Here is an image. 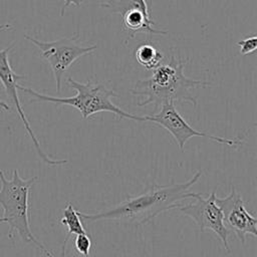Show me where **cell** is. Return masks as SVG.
<instances>
[{
    "label": "cell",
    "instance_id": "19",
    "mask_svg": "<svg viewBox=\"0 0 257 257\" xmlns=\"http://www.w3.org/2000/svg\"><path fill=\"white\" fill-rule=\"evenodd\" d=\"M0 108H2V109H4V110H7V111H10L11 109H10V106L4 101V100H2V99H0Z\"/></svg>",
    "mask_w": 257,
    "mask_h": 257
},
{
    "label": "cell",
    "instance_id": "8",
    "mask_svg": "<svg viewBox=\"0 0 257 257\" xmlns=\"http://www.w3.org/2000/svg\"><path fill=\"white\" fill-rule=\"evenodd\" d=\"M14 43H11L10 45H8L7 47L3 48L0 50V81L6 91L7 96L9 97V99L12 101L14 108L19 116V118L21 119L29 138L31 139L33 146L35 148V151L38 155V157L41 159V161L43 163H45L46 165L49 166H61L67 163V160H58V159H53L50 156H48L41 148L40 143L37 139V137L35 136L30 122L23 110L22 104L20 102V98L18 96V92H17V86L18 80L21 79H25V75L23 74H18L16 73L9 61V52L11 51V49L13 48Z\"/></svg>",
    "mask_w": 257,
    "mask_h": 257
},
{
    "label": "cell",
    "instance_id": "11",
    "mask_svg": "<svg viewBox=\"0 0 257 257\" xmlns=\"http://www.w3.org/2000/svg\"><path fill=\"white\" fill-rule=\"evenodd\" d=\"M135 58L147 70H154L162 63L164 54L153 44L144 43L135 50Z\"/></svg>",
    "mask_w": 257,
    "mask_h": 257
},
{
    "label": "cell",
    "instance_id": "15",
    "mask_svg": "<svg viewBox=\"0 0 257 257\" xmlns=\"http://www.w3.org/2000/svg\"><path fill=\"white\" fill-rule=\"evenodd\" d=\"M237 45L240 47V54L242 55L255 54L256 48H257V35L253 33L252 35H249L246 38L238 41Z\"/></svg>",
    "mask_w": 257,
    "mask_h": 257
},
{
    "label": "cell",
    "instance_id": "14",
    "mask_svg": "<svg viewBox=\"0 0 257 257\" xmlns=\"http://www.w3.org/2000/svg\"><path fill=\"white\" fill-rule=\"evenodd\" d=\"M74 247L78 254L83 257H90V249H91V239L86 234L76 235L74 240Z\"/></svg>",
    "mask_w": 257,
    "mask_h": 257
},
{
    "label": "cell",
    "instance_id": "10",
    "mask_svg": "<svg viewBox=\"0 0 257 257\" xmlns=\"http://www.w3.org/2000/svg\"><path fill=\"white\" fill-rule=\"evenodd\" d=\"M122 18V28L124 31L130 33L131 37H134L137 33H151V34H161L166 35L168 31L159 30L153 26L156 22L151 18V16H146L140 11L130 10L121 15Z\"/></svg>",
    "mask_w": 257,
    "mask_h": 257
},
{
    "label": "cell",
    "instance_id": "2",
    "mask_svg": "<svg viewBox=\"0 0 257 257\" xmlns=\"http://www.w3.org/2000/svg\"><path fill=\"white\" fill-rule=\"evenodd\" d=\"M186 64L187 61L172 54L168 62L161 63L153 70L150 78L138 80L134 88L131 89V93L138 96L137 105L153 104L154 113L168 102L187 101L196 107L197 98L193 95L192 90L209 87L212 83L187 77L184 73Z\"/></svg>",
    "mask_w": 257,
    "mask_h": 257
},
{
    "label": "cell",
    "instance_id": "18",
    "mask_svg": "<svg viewBox=\"0 0 257 257\" xmlns=\"http://www.w3.org/2000/svg\"><path fill=\"white\" fill-rule=\"evenodd\" d=\"M12 26L9 23H5V24H0V31H7V30H11Z\"/></svg>",
    "mask_w": 257,
    "mask_h": 257
},
{
    "label": "cell",
    "instance_id": "6",
    "mask_svg": "<svg viewBox=\"0 0 257 257\" xmlns=\"http://www.w3.org/2000/svg\"><path fill=\"white\" fill-rule=\"evenodd\" d=\"M146 120L153 121L156 124L167 130L172 137L175 139L178 144L180 150L183 152L186 143L194 137L206 138L210 141L216 142L222 145H228L230 147L240 146L243 143V140L239 138H223L217 137L213 135H209L204 132L197 131L193 126H191L185 118L180 114L178 109L176 108L175 102H168L161 106V108L153 114L145 115Z\"/></svg>",
    "mask_w": 257,
    "mask_h": 257
},
{
    "label": "cell",
    "instance_id": "3",
    "mask_svg": "<svg viewBox=\"0 0 257 257\" xmlns=\"http://www.w3.org/2000/svg\"><path fill=\"white\" fill-rule=\"evenodd\" d=\"M37 177L22 179L15 169L12 178L8 180L4 172L0 169V205L3 209V215L0 217V224L8 225V237L14 238L17 233L21 240L34 246L46 257H54L32 233L29 220V195L31 187L37 182Z\"/></svg>",
    "mask_w": 257,
    "mask_h": 257
},
{
    "label": "cell",
    "instance_id": "4",
    "mask_svg": "<svg viewBox=\"0 0 257 257\" xmlns=\"http://www.w3.org/2000/svg\"><path fill=\"white\" fill-rule=\"evenodd\" d=\"M68 85L76 90V94L70 97H55L35 91L31 87H25L18 84L17 89L31 96L30 102H51L55 104H66L76 108L83 119L89 118L91 115L101 111H108L116 115L118 118H130L136 121H147L144 116H139L126 112L118 107L111 100V97H118L112 89L106 88L103 84L90 80L82 83L71 77L67 78Z\"/></svg>",
    "mask_w": 257,
    "mask_h": 257
},
{
    "label": "cell",
    "instance_id": "7",
    "mask_svg": "<svg viewBox=\"0 0 257 257\" xmlns=\"http://www.w3.org/2000/svg\"><path fill=\"white\" fill-rule=\"evenodd\" d=\"M216 198L215 190L207 197H204L201 193H196L195 198H193L195 202L182 203L177 209L183 215L193 219L202 232L211 230L220 239L226 251L230 252L228 243L230 232L225 226L223 213L216 202Z\"/></svg>",
    "mask_w": 257,
    "mask_h": 257
},
{
    "label": "cell",
    "instance_id": "17",
    "mask_svg": "<svg viewBox=\"0 0 257 257\" xmlns=\"http://www.w3.org/2000/svg\"><path fill=\"white\" fill-rule=\"evenodd\" d=\"M70 235L67 234L65 239H64V242L61 246V251H60V257H66V247H67V242H68V239H69Z\"/></svg>",
    "mask_w": 257,
    "mask_h": 257
},
{
    "label": "cell",
    "instance_id": "12",
    "mask_svg": "<svg viewBox=\"0 0 257 257\" xmlns=\"http://www.w3.org/2000/svg\"><path fill=\"white\" fill-rule=\"evenodd\" d=\"M100 7L109 10L111 13L120 14V16L130 10H137L146 16H151L146 0H108L101 2Z\"/></svg>",
    "mask_w": 257,
    "mask_h": 257
},
{
    "label": "cell",
    "instance_id": "9",
    "mask_svg": "<svg viewBox=\"0 0 257 257\" xmlns=\"http://www.w3.org/2000/svg\"><path fill=\"white\" fill-rule=\"evenodd\" d=\"M216 202L222 210L225 226L230 233H235L243 244L247 235L257 237V220L246 209L241 195L234 187L225 198L217 197Z\"/></svg>",
    "mask_w": 257,
    "mask_h": 257
},
{
    "label": "cell",
    "instance_id": "5",
    "mask_svg": "<svg viewBox=\"0 0 257 257\" xmlns=\"http://www.w3.org/2000/svg\"><path fill=\"white\" fill-rule=\"evenodd\" d=\"M24 38L35 45L40 50V56L49 63L57 92L61 90L63 76L70 65L81 56L91 53L97 48L96 44L82 45L78 41V36L61 37L53 41H41L26 34H24Z\"/></svg>",
    "mask_w": 257,
    "mask_h": 257
},
{
    "label": "cell",
    "instance_id": "16",
    "mask_svg": "<svg viewBox=\"0 0 257 257\" xmlns=\"http://www.w3.org/2000/svg\"><path fill=\"white\" fill-rule=\"evenodd\" d=\"M84 0H64V4L61 6L60 9V16L64 15L65 10L69 7V6H74V7H80V5L83 3Z\"/></svg>",
    "mask_w": 257,
    "mask_h": 257
},
{
    "label": "cell",
    "instance_id": "1",
    "mask_svg": "<svg viewBox=\"0 0 257 257\" xmlns=\"http://www.w3.org/2000/svg\"><path fill=\"white\" fill-rule=\"evenodd\" d=\"M201 176L202 172L198 171L184 183L153 184L146 192L128 197L115 206L89 214L78 211V215L84 222L113 221L125 225H145L158 215L177 209L183 201L195 198L196 193L189 192V189L199 181Z\"/></svg>",
    "mask_w": 257,
    "mask_h": 257
},
{
    "label": "cell",
    "instance_id": "13",
    "mask_svg": "<svg viewBox=\"0 0 257 257\" xmlns=\"http://www.w3.org/2000/svg\"><path fill=\"white\" fill-rule=\"evenodd\" d=\"M60 223L67 227V234L69 235L72 234L76 236L79 234H86V230L82 225L78 211L75 210L70 203H68L64 208Z\"/></svg>",
    "mask_w": 257,
    "mask_h": 257
}]
</instances>
